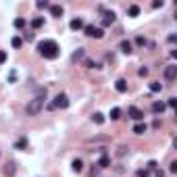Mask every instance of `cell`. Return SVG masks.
<instances>
[{"mask_svg":"<svg viewBox=\"0 0 177 177\" xmlns=\"http://www.w3.org/2000/svg\"><path fill=\"white\" fill-rule=\"evenodd\" d=\"M38 52L44 58H48V61H54L56 56H58V52H61V48H58V44L54 40H42L38 44Z\"/></svg>","mask_w":177,"mask_h":177,"instance_id":"6da1fadb","label":"cell"},{"mask_svg":"<svg viewBox=\"0 0 177 177\" xmlns=\"http://www.w3.org/2000/svg\"><path fill=\"white\" fill-rule=\"evenodd\" d=\"M44 100H46V90H40V92H38V94H35L34 98L27 102V109H25V113H27L29 117H35L42 109H44Z\"/></svg>","mask_w":177,"mask_h":177,"instance_id":"7a4b0ae2","label":"cell"},{"mask_svg":"<svg viewBox=\"0 0 177 177\" xmlns=\"http://www.w3.org/2000/svg\"><path fill=\"white\" fill-rule=\"evenodd\" d=\"M69 106V98L67 94H56V98L48 104V110H54V109H67Z\"/></svg>","mask_w":177,"mask_h":177,"instance_id":"3957f363","label":"cell"},{"mask_svg":"<svg viewBox=\"0 0 177 177\" xmlns=\"http://www.w3.org/2000/svg\"><path fill=\"white\" fill-rule=\"evenodd\" d=\"M83 31H86V35H90V38H96V40H100L104 35V31L100 27H94V25H86L83 27Z\"/></svg>","mask_w":177,"mask_h":177,"instance_id":"277c9868","label":"cell"},{"mask_svg":"<svg viewBox=\"0 0 177 177\" xmlns=\"http://www.w3.org/2000/svg\"><path fill=\"white\" fill-rule=\"evenodd\" d=\"M177 77V65H167L165 67V79L167 82H175Z\"/></svg>","mask_w":177,"mask_h":177,"instance_id":"5b68a950","label":"cell"},{"mask_svg":"<svg viewBox=\"0 0 177 177\" xmlns=\"http://www.w3.org/2000/svg\"><path fill=\"white\" fill-rule=\"evenodd\" d=\"M127 113H129V117L133 119V121H142V119H144V113L137 109V106H129V110H127Z\"/></svg>","mask_w":177,"mask_h":177,"instance_id":"8992f818","label":"cell"},{"mask_svg":"<svg viewBox=\"0 0 177 177\" xmlns=\"http://www.w3.org/2000/svg\"><path fill=\"white\" fill-rule=\"evenodd\" d=\"M69 27L77 31V29H83V27H86V23H83V19H79V17H77V19H71V23H69Z\"/></svg>","mask_w":177,"mask_h":177,"instance_id":"52a82bcc","label":"cell"},{"mask_svg":"<svg viewBox=\"0 0 177 177\" xmlns=\"http://www.w3.org/2000/svg\"><path fill=\"white\" fill-rule=\"evenodd\" d=\"M110 23H115V13H113V11H104L102 25H110Z\"/></svg>","mask_w":177,"mask_h":177,"instance_id":"ba28073f","label":"cell"},{"mask_svg":"<svg viewBox=\"0 0 177 177\" xmlns=\"http://www.w3.org/2000/svg\"><path fill=\"white\" fill-rule=\"evenodd\" d=\"M115 90L119 92V94H125V92H127V82H125V79H117Z\"/></svg>","mask_w":177,"mask_h":177,"instance_id":"9c48e42d","label":"cell"},{"mask_svg":"<svg viewBox=\"0 0 177 177\" xmlns=\"http://www.w3.org/2000/svg\"><path fill=\"white\" fill-rule=\"evenodd\" d=\"M50 13H52V17H63V7L61 4H50Z\"/></svg>","mask_w":177,"mask_h":177,"instance_id":"30bf717a","label":"cell"},{"mask_svg":"<svg viewBox=\"0 0 177 177\" xmlns=\"http://www.w3.org/2000/svg\"><path fill=\"white\" fill-rule=\"evenodd\" d=\"M165 106H167L165 102H152V113H156V115H163Z\"/></svg>","mask_w":177,"mask_h":177,"instance_id":"8fae6325","label":"cell"},{"mask_svg":"<svg viewBox=\"0 0 177 177\" xmlns=\"http://www.w3.org/2000/svg\"><path fill=\"white\" fill-rule=\"evenodd\" d=\"M119 48H121V52H123V54H131V42L123 40V42H121V46H119Z\"/></svg>","mask_w":177,"mask_h":177,"instance_id":"7c38bea8","label":"cell"},{"mask_svg":"<svg viewBox=\"0 0 177 177\" xmlns=\"http://www.w3.org/2000/svg\"><path fill=\"white\" fill-rule=\"evenodd\" d=\"M146 123H136V127H133V133H137V136H142V133H146Z\"/></svg>","mask_w":177,"mask_h":177,"instance_id":"4fadbf2b","label":"cell"},{"mask_svg":"<svg viewBox=\"0 0 177 177\" xmlns=\"http://www.w3.org/2000/svg\"><path fill=\"white\" fill-rule=\"evenodd\" d=\"M71 169H73L75 173H82V171H83V163L79 161V158H75V161H73V165H71Z\"/></svg>","mask_w":177,"mask_h":177,"instance_id":"5bb4252c","label":"cell"},{"mask_svg":"<svg viewBox=\"0 0 177 177\" xmlns=\"http://www.w3.org/2000/svg\"><path fill=\"white\" fill-rule=\"evenodd\" d=\"M98 167H104V169H106V167H110V158L106 156V154H102V156H100V161H98Z\"/></svg>","mask_w":177,"mask_h":177,"instance_id":"9a60e30c","label":"cell"},{"mask_svg":"<svg viewBox=\"0 0 177 177\" xmlns=\"http://www.w3.org/2000/svg\"><path fill=\"white\" fill-rule=\"evenodd\" d=\"M127 15H129V17H137V15H140V7H137V4H131V7L127 8Z\"/></svg>","mask_w":177,"mask_h":177,"instance_id":"2e32d148","label":"cell"},{"mask_svg":"<svg viewBox=\"0 0 177 177\" xmlns=\"http://www.w3.org/2000/svg\"><path fill=\"white\" fill-rule=\"evenodd\" d=\"M42 25H44V19H42V17H35V19H31V27H34V29L42 27Z\"/></svg>","mask_w":177,"mask_h":177,"instance_id":"e0dca14e","label":"cell"},{"mask_svg":"<svg viewBox=\"0 0 177 177\" xmlns=\"http://www.w3.org/2000/svg\"><path fill=\"white\" fill-rule=\"evenodd\" d=\"M92 119H94L96 125H102V123H104V115H102V113H94V117H92Z\"/></svg>","mask_w":177,"mask_h":177,"instance_id":"ac0fdd59","label":"cell"},{"mask_svg":"<svg viewBox=\"0 0 177 177\" xmlns=\"http://www.w3.org/2000/svg\"><path fill=\"white\" fill-rule=\"evenodd\" d=\"M15 146H17V150H25V148H27V137H21Z\"/></svg>","mask_w":177,"mask_h":177,"instance_id":"d6986e66","label":"cell"},{"mask_svg":"<svg viewBox=\"0 0 177 177\" xmlns=\"http://www.w3.org/2000/svg\"><path fill=\"white\" fill-rule=\"evenodd\" d=\"M119 117H121V109H110V119H113V121H117V119H119Z\"/></svg>","mask_w":177,"mask_h":177,"instance_id":"ffe728a7","label":"cell"},{"mask_svg":"<svg viewBox=\"0 0 177 177\" xmlns=\"http://www.w3.org/2000/svg\"><path fill=\"white\" fill-rule=\"evenodd\" d=\"M4 173H7L8 177H13V175H15V165H13V163H8L7 167H4Z\"/></svg>","mask_w":177,"mask_h":177,"instance_id":"44dd1931","label":"cell"},{"mask_svg":"<svg viewBox=\"0 0 177 177\" xmlns=\"http://www.w3.org/2000/svg\"><path fill=\"white\" fill-rule=\"evenodd\" d=\"M15 27H17V29H23V27H25V19H23V17L15 19Z\"/></svg>","mask_w":177,"mask_h":177,"instance_id":"7402d4cb","label":"cell"},{"mask_svg":"<svg viewBox=\"0 0 177 177\" xmlns=\"http://www.w3.org/2000/svg\"><path fill=\"white\" fill-rule=\"evenodd\" d=\"M161 90H163V86H161L158 82H152V83H150V92H161Z\"/></svg>","mask_w":177,"mask_h":177,"instance_id":"603a6c76","label":"cell"},{"mask_svg":"<svg viewBox=\"0 0 177 177\" xmlns=\"http://www.w3.org/2000/svg\"><path fill=\"white\" fill-rule=\"evenodd\" d=\"M11 44H13V48H21V44H23V40H21V38H17V35H15L13 40H11Z\"/></svg>","mask_w":177,"mask_h":177,"instance_id":"cb8c5ba5","label":"cell"},{"mask_svg":"<svg viewBox=\"0 0 177 177\" xmlns=\"http://www.w3.org/2000/svg\"><path fill=\"white\" fill-rule=\"evenodd\" d=\"M73 61H82L83 58V50H77V52H73V56H71Z\"/></svg>","mask_w":177,"mask_h":177,"instance_id":"d4e9b609","label":"cell"},{"mask_svg":"<svg viewBox=\"0 0 177 177\" xmlns=\"http://www.w3.org/2000/svg\"><path fill=\"white\" fill-rule=\"evenodd\" d=\"M136 175H137V177H150V171H148V169H140Z\"/></svg>","mask_w":177,"mask_h":177,"instance_id":"484cf974","label":"cell"},{"mask_svg":"<svg viewBox=\"0 0 177 177\" xmlns=\"http://www.w3.org/2000/svg\"><path fill=\"white\" fill-rule=\"evenodd\" d=\"M35 7H38V8H48V7H50V2H48V0H40Z\"/></svg>","mask_w":177,"mask_h":177,"instance_id":"4316f807","label":"cell"},{"mask_svg":"<svg viewBox=\"0 0 177 177\" xmlns=\"http://www.w3.org/2000/svg\"><path fill=\"white\" fill-rule=\"evenodd\" d=\"M86 67H88V69H98L100 65H98V63H94V61H86Z\"/></svg>","mask_w":177,"mask_h":177,"instance_id":"83f0119b","label":"cell"},{"mask_svg":"<svg viewBox=\"0 0 177 177\" xmlns=\"http://www.w3.org/2000/svg\"><path fill=\"white\" fill-rule=\"evenodd\" d=\"M136 44H137V46H146V40H144L142 35H137V38H136Z\"/></svg>","mask_w":177,"mask_h":177,"instance_id":"f1b7e54d","label":"cell"},{"mask_svg":"<svg viewBox=\"0 0 177 177\" xmlns=\"http://www.w3.org/2000/svg\"><path fill=\"white\" fill-rule=\"evenodd\" d=\"M169 173H177V163H175V161L169 165Z\"/></svg>","mask_w":177,"mask_h":177,"instance_id":"f546056e","label":"cell"},{"mask_svg":"<svg viewBox=\"0 0 177 177\" xmlns=\"http://www.w3.org/2000/svg\"><path fill=\"white\" fill-rule=\"evenodd\" d=\"M137 75H140V77H146V75H148V69H146V67H142L140 71H137Z\"/></svg>","mask_w":177,"mask_h":177,"instance_id":"4dcf8cb0","label":"cell"},{"mask_svg":"<svg viewBox=\"0 0 177 177\" xmlns=\"http://www.w3.org/2000/svg\"><path fill=\"white\" fill-rule=\"evenodd\" d=\"M4 61H7V52H4V50H0V65H2Z\"/></svg>","mask_w":177,"mask_h":177,"instance_id":"1f68e13d","label":"cell"},{"mask_svg":"<svg viewBox=\"0 0 177 177\" xmlns=\"http://www.w3.org/2000/svg\"><path fill=\"white\" fill-rule=\"evenodd\" d=\"M167 104H169L171 109H173V106H175V98H169V100H167Z\"/></svg>","mask_w":177,"mask_h":177,"instance_id":"d6a6232c","label":"cell"},{"mask_svg":"<svg viewBox=\"0 0 177 177\" xmlns=\"http://www.w3.org/2000/svg\"><path fill=\"white\" fill-rule=\"evenodd\" d=\"M34 38H35L34 34H25V40H27V42H31V40H34Z\"/></svg>","mask_w":177,"mask_h":177,"instance_id":"836d02e7","label":"cell"}]
</instances>
